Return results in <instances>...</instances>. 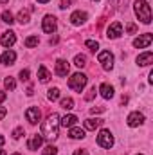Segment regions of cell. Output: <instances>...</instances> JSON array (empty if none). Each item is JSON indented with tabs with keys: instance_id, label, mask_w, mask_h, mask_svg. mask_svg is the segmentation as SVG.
<instances>
[{
	"instance_id": "15",
	"label": "cell",
	"mask_w": 153,
	"mask_h": 155,
	"mask_svg": "<svg viewBox=\"0 0 153 155\" xmlns=\"http://www.w3.org/2000/svg\"><path fill=\"white\" fill-rule=\"evenodd\" d=\"M86 18H88V15H86L85 11H76V13H72L70 22H72L74 25H81V24H85V22H86Z\"/></svg>"
},
{
	"instance_id": "43",
	"label": "cell",
	"mask_w": 153,
	"mask_h": 155,
	"mask_svg": "<svg viewBox=\"0 0 153 155\" xmlns=\"http://www.w3.org/2000/svg\"><path fill=\"white\" fill-rule=\"evenodd\" d=\"M40 4H47V2H49V0H38Z\"/></svg>"
},
{
	"instance_id": "22",
	"label": "cell",
	"mask_w": 153,
	"mask_h": 155,
	"mask_svg": "<svg viewBox=\"0 0 153 155\" xmlns=\"http://www.w3.org/2000/svg\"><path fill=\"white\" fill-rule=\"evenodd\" d=\"M47 97H49V101H56V99L60 97V88H58V87L49 88V90H47Z\"/></svg>"
},
{
	"instance_id": "44",
	"label": "cell",
	"mask_w": 153,
	"mask_h": 155,
	"mask_svg": "<svg viewBox=\"0 0 153 155\" xmlns=\"http://www.w3.org/2000/svg\"><path fill=\"white\" fill-rule=\"evenodd\" d=\"M0 155H7L5 153V150H0Z\"/></svg>"
},
{
	"instance_id": "16",
	"label": "cell",
	"mask_w": 153,
	"mask_h": 155,
	"mask_svg": "<svg viewBox=\"0 0 153 155\" xmlns=\"http://www.w3.org/2000/svg\"><path fill=\"white\" fill-rule=\"evenodd\" d=\"M15 60H16V52H13V51H5V52L0 56V63H2V65H13Z\"/></svg>"
},
{
	"instance_id": "29",
	"label": "cell",
	"mask_w": 153,
	"mask_h": 155,
	"mask_svg": "<svg viewBox=\"0 0 153 155\" xmlns=\"http://www.w3.org/2000/svg\"><path fill=\"white\" fill-rule=\"evenodd\" d=\"M4 85H5V88H9V90H15L16 88V81L13 79V78H5V81H4Z\"/></svg>"
},
{
	"instance_id": "14",
	"label": "cell",
	"mask_w": 153,
	"mask_h": 155,
	"mask_svg": "<svg viewBox=\"0 0 153 155\" xmlns=\"http://www.w3.org/2000/svg\"><path fill=\"white\" fill-rule=\"evenodd\" d=\"M137 63L142 65V67H148L150 63H153V52L151 51H146V52L139 54V56H137Z\"/></svg>"
},
{
	"instance_id": "6",
	"label": "cell",
	"mask_w": 153,
	"mask_h": 155,
	"mask_svg": "<svg viewBox=\"0 0 153 155\" xmlns=\"http://www.w3.org/2000/svg\"><path fill=\"white\" fill-rule=\"evenodd\" d=\"M56 27H58V24H56V18H54L52 15H47V16L43 18V22H41V29H43L45 33L52 35V33L56 31Z\"/></svg>"
},
{
	"instance_id": "27",
	"label": "cell",
	"mask_w": 153,
	"mask_h": 155,
	"mask_svg": "<svg viewBox=\"0 0 153 155\" xmlns=\"http://www.w3.org/2000/svg\"><path fill=\"white\" fill-rule=\"evenodd\" d=\"M85 45H86L92 52H96V51L99 49V41H96V40H86V41H85Z\"/></svg>"
},
{
	"instance_id": "9",
	"label": "cell",
	"mask_w": 153,
	"mask_h": 155,
	"mask_svg": "<svg viewBox=\"0 0 153 155\" xmlns=\"http://www.w3.org/2000/svg\"><path fill=\"white\" fill-rule=\"evenodd\" d=\"M25 117H27V121H29L31 124H36L40 121V117H41V112H40L38 107H29V108L25 110Z\"/></svg>"
},
{
	"instance_id": "13",
	"label": "cell",
	"mask_w": 153,
	"mask_h": 155,
	"mask_svg": "<svg viewBox=\"0 0 153 155\" xmlns=\"http://www.w3.org/2000/svg\"><path fill=\"white\" fill-rule=\"evenodd\" d=\"M54 72H56V76L65 78L67 74H69V63H67L65 60H58V61H56V69H54Z\"/></svg>"
},
{
	"instance_id": "11",
	"label": "cell",
	"mask_w": 153,
	"mask_h": 155,
	"mask_svg": "<svg viewBox=\"0 0 153 155\" xmlns=\"http://www.w3.org/2000/svg\"><path fill=\"white\" fill-rule=\"evenodd\" d=\"M15 41H16V33H13V31H5L0 36V43L4 47H11V45H15Z\"/></svg>"
},
{
	"instance_id": "25",
	"label": "cell",
	"mask_w": 153,
	"mask_h": 155,
	"mask_svg": "<svg viewBox=\"0 0 153 155\" xmlns=\"http://www.w3.org/2000/svg\"><path fill=\"white\" fill-rule=\"evenodd\" d=\"M16 20H18V22L22 24V25H24V24H27V22H29V11H27V9H22V11L18 13Z\"/></svg>"
},
{
	"instance_id": "42",
	"label": "cell",
	"mask_w": 153,
	"mask_h": 155,
	"mask_svg": "<svg viewBox=\"0 0 153 155\" xmlns=\"http://www.w3.org/2000/svg\"><path fill=\"white\" fill-rule=\"evenodd\" d=\"M4 143H5V139H4V137H2V135H0V146H2V144H4Z\"/></svg>"
},
{
	"instance_id": "41",
	"label": "cell",
	"mask_w": 153,
	"mask_h": 155,
	"mask_svg": "<svg viewBox=\"0 0 153 155\" xmlns=\"http://www.w3.org/2000/svg\"><path fill=\"white\" fill-rule=\"evenodd\" d=\"M5 97H7V94H5V92H0V103H2Z\"/></svg>"
},
{
	"instance_id": "38",
	"label": "cell",
	"mask_w": 153,
	"mask_h": 155,
	"mask_svg": "<svg viewBox=\"0 0 153 155\" xmlns=\"http://www.w3.org/2000/svg\"><path fill=\"white\" fill-rule=\"evenodd\" d=\"M74 155H88V152H86V150H81V148H79V150H76V152H74Z\"/></svg>"
},
{
	"instance_id": "20",
	"label": "cell",
	"mask_w": 153,
	"mask_h": 155,
	"mask_svg": "<svg viewBox=\"0 0 153 155\" xmlns=\"http://www.w3.org/2000/svg\"><path fill=\"white\" fill-rule=\"evenodd\" d=\"M103 124V119H86L85 121V128L86 130H96Z\"/></svg>"
},
{
	"instance_id": "35",
	"label": "cell",
	"mask_w": 153,
	"mask_h": 155,
	"mask_svg": "<svg viewBox=\"0 0 153 155\" xmlns=\"http://www.w3.org/2000/svg\"><path fill=\"white\" fill-rule=\"evenodd\" d=\"M105 110H106L105 107H92V108H90L92 114H101V112H105Z\"/></svg>"
},
{
	"instance_id": "48",
	"label": "cell",
	"mask_w": 153,
	"mask_h": 155,
	"mask_svg": "<svg viewBox=\"0 0 153 155\" xmlns=\"http://www.w3.org/2000/svg\"><path fill=\"white\" fill-rule=\"evenodd\" d=\"M139 155H142V153H139Z\"/></svg>"
},
{
	"instance_id": "33",
	"label": "cell",
	"mask_w": 153,
	"mask_h": 155,
	"mask_svg": "<svg viewBox=\"0 0 153 155\" xmlns=\"http://www.w3.org/2000/svg\"><path fill=\"white\" fill-rule=\"evenodd\" d=\"M22 135H24V126H18V128L13 132V137H15V139H20Z\"/></svg>"
},
{
	"instance_id": "2",
	"label": "cell",
	"mask_w": 153,
	"mask_h": 155,
	"mask_svg": "<svg viewBox=\"0 0 153 155\" xmlns=\"http://www.w3.org/2000/svg\"><path fill=\"white\" fill-rule=\"evenodd\" d=\"M135 15L139 16V20H142V24H151V9L146 0L135 2Z\"/></svg>"
},
{
	"instance_id": "46",
	"label": "cell",
	"mask_w": 153,
	"mask_h": 155,
	"mask_svg": "<svg viewBox=\"0 0 153 155\" xmlns=\"http://www.w3.org/2000/svg\"><path fill=\"white\" fill-rule=\"evenodd\" d=\"M13 155H22V153H13Z\"/></svg>"
},
{
	"instance_id": "1",
	"label": "cell",
	"mask_w": 153,
	"mask_h": 155,
	"mask_svg": "<svg viewBox=\"0 0 153 155\" xmlns=\"http://www.w3.org/2000/svg\"><path fill=\"white\" fill-rule=\"evenodd\" d=\"M58 130H60V116L58 114H50L43 123H41V137L49 139V141H56L58 139Z\"/></svg>"
},
{
	"instance_id": "26",
	"label": "cell",
	"mask_w": 153,
	"mask_h": 155,
	"mask_svg": "<svg viewBox=\"0 0 153 155\" xmlns=\"http://www.w3.org/2000/svg\"><path fill=\"white\" fill-rule=\"evenodd\" d=\"M61 108L72 110V108H74V99H72V97H63V99H61Z\"/></svg>"
},
{
	"instance_id": "37",
	"label": "cell",
	"mask_w": 153,
	"mask_h": 155,
	"mask_svg": "<svg viewBox=\"0 0 153 155\" xmlns=\"http://www.w3.org/2000/svg\"><path fill=\"white\" fill-rule=\"evenodd\" d=\"M72 2H74V0H61V4H60V7H61V9H67V7H69V5H70Z\"/></svg>"
},
{
	"instance_id": "17",
	"label": "cell",
	"mask_w": 153,
	"mask_h": 155,
	"mask_svg": "<svg viewBox=\"0 0 153 155\" xmlns=\"http://www.w3.org/2000/svg\"><path fill=\"white\" fill-rule=\"evenodd\" d=\"M99 92H101V96H103L105 99H112V97H114V87L108 85V83H103V85L99 87Z\"/></svg>"
},
{
	"instance_id": "24",
	"label": "cell",
	"mask_w": 153,
	"mask_h": 155,
	"mask_svg": "<svg viewBox=\"0 0 153 155\" xmlns=\"http://www.w3.org/2000/svg\"><path fill=\"white\" fill-rule=\"evenodd\" d=\"M38 43H40L38 36H29V38H25V41H24V45H25L27 49H33V47H36Z\"/></svg>"
},
{
	"instance_id": "45",
	"label": "cell",
	"mask_w": 153,
	"mask_h": 155,
	"mask_svg": "<svg viewBox=\"0 0 153 155\" xmlns=\"http://www.w3.org/2000/svg\"><path fill=\"white\" fill-rule=\"evenodd\" d=\"M0 2H2V4H5V2H7V0H0Z\"/></svg>"
},
{
	"instance_id": "40",
	"label": "cell",
	"mask_w": 153,
	"mask_h": 155,
	"mask_svg": "<svg viewBox=\"0 0 153 155\" xmlns=\"http://www.w3.org/2000/svg\"><path fill=\"white\" fill-rule=\"evenodd\" d=\"M49 43H50V45H56V43H58V36H54V38H50V40H49Z\"/></svg>"
},
{
	"instance_id": "30",
	"label": "cell",
	"mask_w": 153,
	"mask_h": 155,
	"mask_svg": "<svg viewBox=\"0 0 153 155\" xmlns=\"http://www.w3.org/2000/svg\"><path fill=\"white\" fill-rule=\"evenodd\" d=\"M43 155H58V148H56L54 144H49V146H45Z\"/></svg>"
},
{
	"instance_id": "7",
	"label": "cell",
	"mask_w": 153,
	"mask_h": 155,
	"mask_svg": "<svg viewBox=\"0 0 153 155\" xmlns=\"http://www.w3.org/2000/svg\"><path fill=\"white\" fill-rule=\"evenodd\" d=\"M126 121H128V126L135 128V126H141V124L146 121V117H144V114H141V112H132Z\"/></svg>"
},
{
	"instance_id": "34",
	"label": "cell",
	"mask_w": 153,
	"mask_h": 155,
	"mask_svg": "<svg viewBox=\"0 0 153 155\" xmlns=\"http://www.w3.org/2000/svg\"><path fill=\"white\" fill-rule=\"evenodd\" d=\"M20 79H22V81H27V79H29V69L20 71Z\"/></svg>"
},
{
	"instance_id": "8",
	"label": "cell",
	"mask_w": 153,
	"mask_h": 155,
	"mask_svg": "<svg viewBox=\"0 0 153 155\" xmlns=\"http://www.w3.org/2000/svg\"><path fill=\"white\" fill-rule=\"evenodd\" d=\"M121 35H122V24H121V22H114V24H110V27L106 29V36L112 38V40L119 38Z\"/></svg>"
},
{
	"instance_id": "10",
	"label": "cell",
	"mask_w": 153,
	"mask_h": 155,
	"mask_svg": "<svg viewBox=\"0 0 153 155\" xmlns=\"http://www.w3.org/2000/svg\"><path fill=\"white\" fill-rule=\"evenodd\" d=\"M151 41H153V36L150 35V33H146V35H142V36H139V38L133 40V47H137V49H144V47H148Z\"/></svg>"
},
{
	"instance_id": "21",
	"label": "cell",
	"mask_w": 153,
	"mask_h": 155,
	"mask_svg": "<svg viewBox=\"0 0 153 155\" xmlns=\"http://www.w3.org/2000/svg\"><path fill=\"white\" fill-rule=\"evenodd\" d=\"M69 135H70V139H83L85 137V130H81L77 126H72L70 132H69Z\"/></svg>"
},
{
	"instance_id": "5",
	"label": "cell",
	"mask_w": 153,
	"mask_h": 155,
	"mask_svg": "<svg viewBox=\"0 0 153 155\" xmlns=\"http://www.w3.org/2000/svg\"><path fill=\"white\" fill-rule=\"evenodd\" d=\"M97 61L103 65L105 71H112V67H114V54L110 51H101L99 56H97Z\"/></svg>"
},
{
	"instance_id": "36",
	"label": "cell",
	"mask_w": 153,
	"mask_h": 155,
	"mask_svg": "<svg viewBox=\"0 0 153 155\" xmlns=\"http://www.w3.org/2000/svg\"><path fill=\"white\" fill-rule=\"evenodd\" d=\"M122 4H126V0H112V5L117 7V9H121V7H122Z\"/></svg>"
},
{
	"instance_id": "19",
	"label": "cell",
	"mask_w": 153,
	"mask_h": 155,
	"mask_svg": "<svg viewBox=\"0 0 153 155\" xmlns=\"http://www.w3.org/2000/svg\"><path fill=\"white\" fill-rule=\"evenodd\" d=\"M38 79L41 83H49L50 81V74H49V71H47L45 65H40L38 67Z\"/></svg>"
},
{
	"instance_id": "31",
	"label": "cell",
	"mask_w": 153,
	"mask_h": 155,
	"mask_svg": "<svg viewBox=\"0 0 153 155\" xmlns=\"http://www.w3.org/2000/svg\"><path fill=\"white\" fill-rule=\"evenodd\" d=\"M96 92H97V90H96V87H92V88L88 90V94L85 96V99H86V101H92V99L96 97Z\"/></svg>"
},
{
	"instance_id": "47",
	"label": "cell",
	"mask_w": 153,
	"mask_h": 155,
	"mask_svg": "<svg viewBox=\"0 0 153 155\" xmlns=\"http://www.w3.org/2000/svg\"><path fill=\"white\" fill-rule=\"evenodd\" d=\"M94 2H97V0H94Z\"/></svg>"
},
{
	"instance_id": "4",
	"label": "cell",
	"mask_w": 153,
	"mask_h": 155,
	"mask_svg": "<svg viewBox=\"0 0 153 155\" xmlns=\"http://www.w3.org/2000/svg\"><path fill=\"white\" fill-rule=\"evenodd\" d=\"M97 144L101 146V148H112L114 146V135H112V132L110 130H101L99 132V135H97Z\"/></svg>"
},
{
	"instance_id": "23",
	"label": "cell",
	"mask_w": 153,
	"mask_h": 155,
	"mask_svg": "<svg viewBox=\"0 0 153 155\" xmlns=\"http://www.w3.org/2000/svg\"><path fill=\"white\" fill-rule=\"evenodd\" d=\"M74 65L79 67V69L86 67V56H85V54H76V58H74Z\"/></svg>"
},
{
	"instance_id": "32",
	"label": "cell",
	"mask_w": 153,
	"mask_h": 155,
	"mask_svg": "<svg viewBox=\"0 0 153 155\" xmlns=\"http://www.w3.org/2000/svg\"><path fill=\"white\" fill-rule=\"evenodd\" d=\"M135 31H137V25H135V24H132V22L126 24V33H128V35H133Z\"/></svg>"
},
{
	"instance_id": "12",
	"label": "cell",
	"mask_w": 153,
	"mask_h": 155,
	"mask_svg": "<svg viewBox=\"0 0 153 155\" xmlns=\"http://www.w3.org/2000/svg\"><path fill=\"white\" fill-rule=\"evenodd\" d=\"M41 144H43V137H41L40 134H34V135H31V139H29V143H27V148H29L31 152H36Z\"/></svg>"
},
{
	"instance_id": "18",
	"label": "cell",
	"mask_w": 153,
	"mask_h": 155,
	"mask_svg": "<svg viewBox=\"0 0 153 155\" xmlns=\"http://www.w3.org/2000/svg\"><path fill=\"white\" fill-rule=\"evenodd\" d=\"M77 123V117L74 116V114H69V116H63L61 117V126H65V128H72V126H76Z\"/></svg>"
},
{
	"instance_id": "3",
	"label": "cell",
	"mask_w": 153,
	"mask_h": 155,
	"mask_svg": "<svg viewBox=\"0 0 153 155\" xmlns=\"http://www.w3.org/2000/svg\"><path fill=\"white\" fill-rule=\"evenodd\" d=\"M86 81H88V78L85 76L83 72H76L74 76L69 79V87H70L72 90H76V92H79V94H81V90L85 88Z\"/></svg>"
},
{
	"instance_id": "39",
	"label": "cell",
	"mask_w": 153,
	"mask_h": 155,
	"mask_svg": "<svg viewBox=\"0 0 153 155\" xmlns=\"http://www.w3.org/2000/svg\"><path fill=\"white\" fill-rule=\"evenodd\" d=\"M5 114H7V110H5L4 107H0V119H4V117H5Z\"/></svg>"
},
{
	"instance_id": "28",
	"label": "cell",
	"mask_w": 153,
	"mask_h": 155,
	"mask_svg": "<svg viewBox=\"0 0 153 155\" xmlns=\"http://www.w3.org/2000/svg\"><path fill=\"white\" fill-rule=\"evenodd\" d=\"M2 22H5V24L11 25V24L15 22V18H13V15H11L9 11H4V13H2Z\"/></svg>"
}]
</instances>
